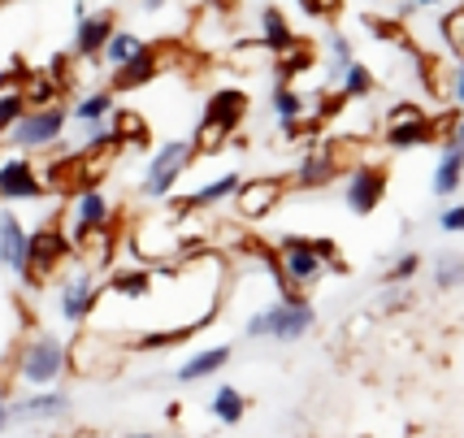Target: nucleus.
Wrapping results in <instances>:
<instances>
[{
  "label": "nucleus",
  "mask_w": 464,
  "mask_h": 438,
  "mask_svg": "<svg viewBox=\"0 0 464 438\" xmlns=\"http://www.w3.org/2000/svg\"><path fill=\"white\" fill-rule=\"evenodd\" d=\"M451 122L456 118H425L417 104H395L391 113H386V131L382 140L386 148H395V152H408V148H421V143H443L451 135Z\"/></svg>",
  "instance_id": "obj_1"
},
{
  "label": "nucleus",
  "mask_w": 464,
  "mask_h": 438,
  "mask_svg": "<svg viewBox=\"0 0 464 438\" xmlns=\"http://www.w3.org/2000/svg\"><path fill=\"white\" fill-rule=\"evenodd\" d=\"M70 235L61 230V221H44L40 230L31 235V243H26V265H22V278H26V287H48V282L61 274V265L70 260Z\"/></svg>",
  "instance_id": "obj_2"
},
{
  "label": "nucleus",
  "mask_w": 464,
  "mask_h": 438,
  "mask_svg": "<svg viewBox=\"0 0 464 438\" xmlns=\"http://www.w3.org/2000/svg\"><path fill=\"white\" fill-rule=\"evenodd\" d=\"M274 274L283 282L286 299H304L308 287H317L325 274V260L317 257V248L308 239H295V235H283L278 243V265H274Z\"/></svg>",
  "instance_id": "obj_3"
},
{
  "label": "nucleus",
  "mask_w": 464,
  "mask_h": 438,
  "mask_svg": "<svg viewBox=\"0 0 464 438\" xmlns=\"http://www.w3.org/2000/svg\"><path fill=\"white\" fill-rule=\"evenodd\" d=\"M317 326V313L308 299H283L274 308H265L247 321V339H278V343H295Z\"/></svg>",
  "instance_id": "obj_4"
},
{
  "label": "nucleus",
  "mask_w": 464,
  "mask_h": 438,
  "mask_svg": "<svg viewBox=\"0 0 464 438\" xmlns=\"http://www.w3.org/2000/svg\"><path fill=\"white\" fill-rule=\"evenodd\" d=\"M169 65H187V48L182 44H174V40L143 44L126 65H113V92H135V87L157 79L161 70H169Z\"/></svg>",
  "instance_id": "obj_5"
},
{
  "label": "nucleus",
  "mask_w": 464,
  "mask_h": 438,
  "mask_svg": "<svg viewBox=\"0 0 464 438\" xmlns=\"http://www.w3.org/2000/svg\"><path fill=\"white\" fill-rule=\"evenodd\" d=\"M196 161V143L191 140H169L157 148V157L148 161V174H143V196L148 200H165L174 191V182L191 170Z\"/></svg>",
  "instance_id": "obj_6"
},
{
  "label": "nucleus",
  "mask_w": 464,
  "mask_h": 438,
  "mask_svg": "<svg viewBox=\"0 0 464 438\" xmlns=\"http://www.w3.org/2000/svg\"><path fill=\"white\" fill-rule=\"evenodd\" d=\"M121 365V343L104 335H79L65 352V369H74L79 378H109Z\"/></svg>",
  "instance_id": "obj_7"
},
{
  "label": "nucleus",
  "mask_w": 464,
  "mask_h": 438,
  "mask_svg": "<svg viewBox=\"0 0 464 438\" xmlns=\"http://www.w3.org/2000/svg\"><path fill=\"white\" fill-rule=\"evenodd\" d=\"M61 369H65V347L53 335H35L18 356V378L26 386H53L61 378Z\"/></svg>",
  "instance_id": "obj_8"
},
{
  "label": "nucleus",
  "mask_w": 464,
  "mask_h": 438,
  "mask_svg": "<svg viewBox=\"0 0 464 438\" xmlns=\"http://www.w3.org/2000/svg\"><path fill=\"white\" fill-rule=\"evenodd\" d=\"M61 131H65V109L61 104H44L35 113H22L14 122V131H9V140L26 148V152H35V148H48V143L61 140Z\"/></svg>",
  "instance_id": "obj_9"
},
{
  "label": "nucleus",
  "mask_w": 464,
  "mask_h": 438,
  "mask_svg": "<svg viewBox=\"0 0 464 438\" xmlns=\"http://www.w3.org/2000/svg\"><path fill=\"white\" fill-rule=\"evenodd\" d=\"M96 299H101V278H96V265H82L74 269L65 287H61V317L65 321H87V313L96 308Z\"/></svg>",
  "instance_id": "obj_10"
},
{
  "label": "nucleus",
  "mask_w": 464,
  "mask_h": 438,
  "mask_svg": "<svg viewBox=\"0 0 464 438\" xmlns=\"http://www.w3.org/2000/svg\"><path fill=\"white\" fill-rule=\"evenodd\" d=\"M382 196H386V170L382 165H356L352 170V179H347V187H343V200H347V209L356 213V218H369L378 204H382Z\"/></svg>",
  "instance_id": "obj_11"
},
{
  "label": "nucleus",
  "mask_w": 464,
  "mask_h": 438,
  "mask_svg": "<svg viewBox=\"0 0 464 438\" xmlns=\"http://www.w3.org/2000/svg\"><path fill=\"white\" fill-rule=\"evenodd\" d=\"M286 196V179H252V182H239L235 187V204H239V218L243 221H256L265 213H274Z\"/></svg>",
  "instance_id": "obj_12"
},
{
  "label": "nucleus",
  "mask_w": 464,
  "mask_h": 438,
  "mask_svg": "<svg viewBox=\"0 0 464 438\" xmlns=\"http://www.w3.org/2000/svg\"><path fill=\"white\" fill-rule=\"evenodd\" d=\"M48 196L40 170L31 165L26 157H14L0 165V200H40Z\"/></svg>",
  "instance_id": "obj_13"
},
{
  "label": "nucleus",
  "mask_w": 464,
  "mask_h": 438,
  "mask_svg": "<svg viewBox=\"0 0 464 438\" xmlns=\"http://www.w3.org/2000/svg\"><path fill=\"white\" fill-rule=\"evenodd\" d=\"M113 31H118V18H113L109 9H101V14H82L79 31H74V57H82V61L101 57L104 40H109Z\"/></svg>",
  "instance_id": "obj_14"
},
{
  "label": "nucleus",
  "mask_w": 464,
  "mask_h": 438,
  "mask_svg": "<svg viewBox=\"0 0 464 438\" xmlns=\"http://www.w3.org/2000/svg\"><path fill=\"white\" fill-rule=\"evenodd\" d=\"M243 113H247V96L235 92V87H226V92H213V96H208L204 122H208V126H218V131H226V135H235V131H239V122H243Z\"/></svg>",
  "instance_id": "obj_15"
},
{
  "label": "nucleus",
  "mask_w": 464,
  "mask_h": 438,
  "mask_svg": "<svg viewBox=\"0 0 464 438\" xmlns=\"http://www.w3.org/2000/svg\"><path fill=\"white\" fill-rule=\"evenodd\" d=\"M464 182V148L460 143H447L443 140V157H439V165H434V196L439 200H451L456 191H460Z\"/></svg>",
  "instance_id": "obj_16"
},
{
  "label": "nucleus",
  "mask_w": 464,
  "mask_h": 438,
  "mask_svg": "<svg viewBox=\"0 0 464 438\" xmlns=\"http://www.w3.org/2000/svg\"><path fill=\"white\" fill-rule=\"evenodd\" d=\"M26 243H31L26 226H22L14 213H0V265H5V269L22 274V265H26Z\"/></svg>",
  "instance_id": "obj_17"
},
{
  "label": "nucleus",
  "mask_w": 464,
  "mask_h": 438,
  "mask_svg": "<svg viewBox=\"0 0 464 438\" xmlns=\"http://www.w3.org/2000/svg\"><path fill=\"white\" fill-rule=\"evenodd\" d=\"M61 413H70V399L61 391H44V395L18 399L9 408V421H48V417H61Z\"/></svg>",
  "instance_id": "obj_18"
},
{
  "label": "nucleus",
  "mask_w": 464,
  "mask_h": 438,
  "mask_svg": "<svg viewBox=\"0 0 464 438\" xmlns=\"http://www.w3.org/2000/svg\"><path fill=\"white\" fill-rule=\"evenodd\" d=\"M334 179H339V170H334L330 152H325V148H313V152L300 161V170H295L291 182H295L300 191H313V187H330Z\"/></svg>",
  "instance_id": "obj_19"
},
{
  "label": "nucleus",
  "mask_w": 464,
  "mask_h": 438,
  "mask_svg": "<svg viewBox=\"0 0 464 438\" xmlns=\"http://www.w3.org/2000/svg\"><path fill=\"white\" fill-rule=\"evenodd\" d=\"M261 44H269L274 53H286L295 40V31H291V22H286L283 9H274V5H265L261 9Z\"/></svg>",
  "instance_id": "obj_20"
},
{
  "label": "nucleus",
  "mask_w": 464,
  "mask_h": 438,
  "mask_svg": "<svg viewBox=\"0 0 464 438\" xmlns=\"http://www.w3.org/2000/svg\"><path fill=\"white\" fill-rule=\"evenodd\" d=\"M226 360H230V347H213V352H200V356H191L187 365L179 369V382H200L208 374H218Z\"/></svg>",
  "instance_id": "obj_21"
},
{
  "label": "nucleus",
  "mask_w": 464,
  "mask_h": 438,
  "mask_svg": "<svg viewBox=\"0 0 464 438\" xmlns=\"http://www.w3.org/2000/svg\"><path fill=\"white\" fill-rule=\"evenodd\" d=\"M274 113H278V122H304L308 96L295 92V83H278V87H274Z\"/></svg>",
  "instance_id": "obj_22"
},
{
  "label": "nucleus",
  "mask_w": 464,
  "mask_h": 438,
  "mask_svg": "<svg viewBox=\"0 0 464 438\" xmlns=\"http://www.w3.org/2000/svg\"><path fill=\"white\" fill-rule=\"evenodd\" d=\"M109 218V200L96 191V187H87L74 196V226H96V221Z\"/></svg>",
  "instance_id": "obj_23"
},
{
  "label": "nucleus",
  "mask_w": 464,
  "mask_h": 438,
  "mask_svg": "<svg viewBox=\"0 0 464 438\" xmlns=\"http://www.w3.org/2000/svg\"><path fill=\"white\" fill-rule=\"evenodd\" d=\"M243 413H247V399H243L235 386H218V395H213V421H222V425H239Z\"/></svg>",
  "instance_id": "obj_24"
},
{
  "label": "nucleus",
  "mask_w": 464,
  "mask_h": 438,
  "mask_svg": "<svg viewBox=\"0 0 464 438\" xmlns=\"http://www.w3.org/2000/svg\"><path fill=\"white\" fill-rule=\"evenodd\" d=\"M339 83H343L339 92H343L347 100H364L369 92H373V74H369V65H364V61H356V57H352V61L343 65Z\"/></svg>",
  "instance_id": "obj_25"
},
{
  "label": "nucleus",
  "mask_w": 464,
  "mask_h": 438,
  "mask_svg": "<svg viewBox=\"0 0 464 438\" xmlns=\"http://www.w3.org/2000/svg\"><path fill=\"white\" fill-rule=\"evenodd\" d=\"M140 48H143V40H140V35H130V31H113V35L104 40L101 57H104V65H126V61L135 57Z\"/></svg>",
  "instance_id": "obj_26"
},
{
  "label": "nucleus",
  "mask_w": 464,
  "mask_h": 438,
  "mask_svg": "<svg viewBox=\"0 0 464 438\" xmlns=\"http://www.w3.org/2000/svg\"><path fill=\"white\" fill-rule=\"evenodd\" d=\"M109 287L126 299H143L152 291V274H148V269H118V274L109 278Z\"/></svg>",
  "instance_id": "obj_27"
},
{
  "label": "nucleus",
  "mask_w": 464,
  "mask_h": 438,
  "mask_svg": "<svg viewBox=\"0 0 464 438\" xmlns=\"http://www.w3.org/2000/svg\"><path fill=\"white\" fill-rule=\"evenodd\" d=\"M434 287H439V291L464 287V257H456V252H443V257H434Z\"/></svg>",
  "instance_id": "obj_28"
},
{
  "label": "nucleus",
  "mask_w": 464,
  "mask_h": 438,
  "mask_svg": "<svg viewBox=\"0 0 464 438\" xmlns=\"http://www.w3.org/2000/svg\"><path fill=\"white\" fill-rule=\"evenodd\" d=\"M113 131L121 135V143H148V122L140 118V113H130V109H121V113H113Z\"/></svg>",
  "instance_id": "obj_29"
},
{
  "label": "nucleus",
  "mask_w": 464,
  "mask_h": 438,
  "mask_svg": "<svg viewBox=\"0 0 464 438\" xmlns=\"http://www.w3.org/2000/svg\"><path fill=\"white\" fill-rule=\"evenodd\" d=\"M26 113V100H22V92L14 87V92H0V140L14 131V122Z\"/></svg>",
  "instance_id": "obj_30"
},
{
  "label": "nucleus",
  "mask_w": 464,
  "mask_h": 438,
  "mask_svg": "<svg viewBox=\"0 0 464 438\" xmlns=\"http://www.w3.org/2000/svg\"><path fill=\"white\" fill-rule=\"evenodd\" d=\"M104 113H113V96L109 92H92V96H82L74 104V118H82V122H101Z\"/></svg>",
  "instance_id": "obj_31"
},
{
  "label": "nucleus",
  "mask_w": 464,
  "mask_h": 438,
  "mask_svg": "<svg viewBox=\"0 0 464 438\" xmlns=\"http://www.w3.org/2000/svg\"><path fill=\"white\" fill-rule=\"evenodd\" d=\"M439 31H443L447 48H451V53L464 61V5H460V9H451V14L439 22Z\"/></svg>",
  "instance_id": "obj_32"
},
{
  "label": "nucleus",
  "mask_w": 464,
  "mask_h": 438,
  "mask_svg": "<svg viewBox=\"0 0 464 438\" xmlns=\"http://www.w3.org/2000/svg\"><path fill=\"white\" fill-rule=\"evenodd\" d=\"M347 61H352V40H347L343 31H334V35H330V79L343 74Z\"/></svg>",
  "instance_id": "obj_33"
},
{
  "label": "nucleus",
  "mask_w": 464,
  "mask_h": 438,
  "mask_svg": "<svg viewBox=\"0 0 464 438\" xmlns=\"http://www.w3.org/2000/svg\"><path fill=\"white\" fill-rule=\"evenodd\" d=\"M417 269H421V257H417V252H408V257H400L391 269H386V282H391V287H400V282H408Z\"/></svg>",
  "instance_id": "obj_34"
},
{
  "label": "nucleus",
  "mask_w": 464,
  "mask_h": 438,
  "mask_svg": "<svg viewBox=\"0 0 464 438\" xmlns=\"http://www.w3.org/2000/svg\"><path fill=\"white\" fill-rule=\"evenodd\" d=\"M439 230H447V235H464V204H447L443 213H439Z\"/></svg>",
  "instance_id": "obj_35"
},
{
  "label": "nucleus",
  "mask_w": 464,
  "mask_h": 438,
  "mask_svg": "<svg viewBox=\"0 0 464 438\" xmlns=\"http://www.w3.org/2000/svg\"><path fill=\"white\" fill-rule=\"evenodd\" d=\"M339 5H343V0H300V9L308 14V18H334Z\"/></svg>",
  "instance_id": "obj_36"
},
{
  "label": "nucleus",
  "mask_w": 464,
  "mask_h": 438,
  "mask_svg": "<svg viewBox=\"0 0 464 438\" xmlns=\"http://www.w3.org/2000/svg\"><path fill=\"white\" fill-rule=\"evenodd\" d=\"M451 100H456V104L464 109V61L456 65V70H451Z\"/></svg>",
  "instance_id": "obj_37"
},
{
  "label": "nucleus",
  "mask_w": 464,
  "mask_h": 438,
  "mask_svg": "<svg viewBox=\"0 0 464 438\" xmlns=\"http://www.w3.org/2000/svg\"><path fill=\"white\" fill-rule=\"evenodd\" d=\"M165 5H169V0H143V9H148V14H157V9H165Z\"/></svg>",
  "instance_id": "obj_38"
},
{
  "label": "nucleus",
  "mask_w": 464,
  "mask_h": 438,
  "mask_svg": "<svg viewBox=\"0 0 464 438\" xmlns=\"http://www.w3.org/2000/svg\"><path fill=\"white\" fill-rule=\"evenodd\" d=\"M5 425H9V408L0 404V430H5Z\"/></svg>",
  "instance_id": "obj_39"
},
{
  "label": "nucleus",
  "mask_w": 464,
  "mask_h": 438,
  "mask_svg": "<svg viewBox=\"0 0 464 438\" xmlns=\"http://www.w3.org/2000/svg\"><path fill=\"white\" fill-rule=\"evenodd\" d=\"M126 438H157V434H126Z\"/></svg>",
  "instance_id": "obj_40"
},
{
  "label": "nucleus",
  "mask_w": 464,
  "mask_h": 438,
  "mask_svg": "<svg viewBox=\"0 0 464 438\" xmlns=\"http://www.w3.org/2000/svg\"><path fill=\"white\" fill-rule=\"evenodd\" d=\"M417 5H439V0H417Z\"/></svg>",
  "instance_id": "obj_41"
}]
</instances>
